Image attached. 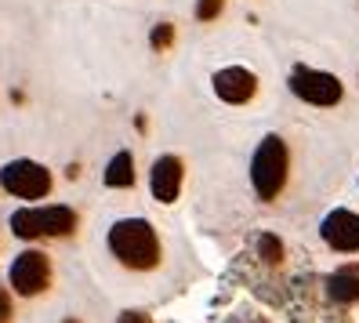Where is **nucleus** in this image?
<instances>
[{"instance_id":"obj_1","label":"nucleus","mask_w":359,"mask_h":323,"mask_svg":"<svg viewBox=\"0 0 359 323\" xmlns=\"http://www.w3.org/2000/svg\"><path fill=\"white\" fill-rule=\"evenodd\" d=\"M113 258L123 269L135 272H149L160 265V236L153 229V222L145 218H120L109 225V236H105Z\"/></svg>"},{"instance_id":"obj_4","label":"nucleus","mask_w":359,"mask_h":323,"mask_svg":"<svg viewBox=\"0 0 359 323\" xmlns=\"http://www.w3.org/2000/svg\"><path fill=\"white\" fill-rule=\"evenodd\" d=\"M51 185H55V175L44 164H36L29 157L8 160L4 167H0V189L18 197V200H44L51 192Z\"/></svg>"},{"instance_id":"obj_14","label":"nucleus","mask_w":359,"mask_h":323,"mask_svg":"<svg viewBox=\"0 0 359 323\" xmlns=\"http://www.w3.org/2000/svg\"><path fill=\"white\" fill-rule=\"evenodd\" d=\"M222 8H225V0H196V18L200 22H215Z\"/></svg>"},{"instance_id":"obj_11","label":"nucleus","mask_w":359,"mask_h":323,"mask_svg":"<svg viewBox=\"0 0 359 323\" xmlns=\"http://www.w3.org/2000/svg\"><path fill=\"white\" fill-rule=\"evenodd\" d=\"M105 185L109 189H131L135 185V157L128 149H120V153L105 164Z\"/></svg>"},{"instance_id":"obj_7","label":"nucleus","mask_w":359,"mask_h":323,"mask_svg":"<svg viewBox=\"0 0 359 323\" xmlns=\"http://www.w3.org/2000/svg\"><path fill=\"white\" fill-rule=\"evenodd\" d=\"M320 236L330 251L355 254L359 251V214L348 207H334L327 218L320 222Z\"/></svg>"},{"instance_id":"obj_6","label":"nucleus","mask_w":359,"mask_h":323,"mask_svg":"<svg viewBox=\"0 0 359 323\" xmlns=\"http://www.w3.org/2000/svg\"><path fill=\"white\" fill-rule=\"evenodd\" d=\"M8 279H11L15 294H22V298L44 294V291L51 287V258H48L44 251L29 247V251H22V254H18L15 262H11Z\"/></svg>"},{"instance_id":"obj_12","label":"nucleus","mask_w":359,"mask_h":323,"mask_svg":"<svg viewBox=\"0 0 359 323\" xmlns=\"http://www.w3.org/2000/svg\"><path fill=\"white\" fill-rule=\"evenodd\" d=\"M258 254L265 258L269 265H280V262H283V244H280L272 232H262V236H258Z\"/></svg>"},{"instance_id":"obj_9","label":"nucleus","mask_w":359,"mask_h":323,"mask_svg":"<svg viewBox=\"0 0 359 323\" xmlns=\"http://www.w3.org/2000/svg\"><path fill=\"white\" fill-rule=\"evenodd\" d=\"M182 182H185V164L178 157H160L149 171V192H153V200L160 204H175L178 200V192H182Z\"/></svg>"},{"instance_id":"obj_5","label":"nucleus","mask_w":359,"mask_h":323,"mask_svg":"<svg viewBox=\"0 0 359 323\" xmlns=\"http://www.w3.org/2000/svg\"><path fill=\"white\" fill-rule=\"evenodd\" d=\"M290 91L298 95L302 102L309 105H320V110H330V105L341 102L345 88H341V80H337L334 73H323V70H309V66H298L290 73Z\"/></svg>"},{"instance_id":"obj_8","label":"nucleus","mask_w":359,"mask_h":323,"mask_svg":"<svg viewBox=\"0 0 359 323\" xmlns=\"http://www.w3.org/2000/svg\"><path fill=\"white\" fill-rule=\"evenodd\" d=\"M210 88H215V95L229 105H247L258 95V77L243 66H225L210 77Z\"/></svg>"},{"instance_id":"obj_2","label":"nucleus","mask_w":359,"mask_h":323,"mask_svg":"<svg viewBox=\"0 0 359 323\" xmlns=\"http://www.w3.org/2000/svg\"><path fill=\"white\" fill-rule=\"evenodd\" d=\"M8 225L18 240H58V236H73L80 218L66 204H33L18 207L8 218Z\"/></svg>"},{"instance_id":"obj_16","label":"nucleus","mask_w":359,"mask_h":323,"mask_svg":"<svg viewBox=\"0 0 359 323\" xmlns=\"http://www.w3.org/2000/svg\"><path fill=\"white\" fill-rule=\"evenodd\" d=\"M11 319V298H8V291L0 287V323H8Z\"/></svg>"},{"instance_id":"obj_17","label":"nucleus","mask_w":359,"mask_h":323,"mask_svg":"<svg viewBox=\"0 0 359 323\" xmlns=\"http://www.w3.org/2000/svg\"><path fill=\"white\" fill-rule=\"evenodd\" d=\"M66 323H76V319H66Z\"/></svg>"},{"instance_id":"obj_3","label":"nucleus","mask_w":359,"mask_h":323,"mask_svg":"<svg viewBox=\"0 0 359 323\" xmlns=\"http://www.w3.org/2000/svg\"><path fill=\"white\" fill-rule=\"evenodd\" d=\"M287 171H290V153L287 142L280 135H265L250 157V185H255L258 200H276L283 185H287Z\"/></svg>"},{"instance_id":"obj_10","label":"nucleus","mask_w":359,"mask_h":323,"mask_svg":"<svg viewBox=\"0 0 359 323\" xmlns=\"http://www.w3.org/2000/svg\"><path fill=\"white\" fill-rule=\"evenodd\" d=\"M327 294L337 305H352L359 301V265H345L327 276Z\"/></svg>"},{"instance_id":"obj_15","label":"nucleus","mask_w":359,"mask_h":323,"mask_svg":"<svg viewBox=\"0 0 359 323\" xmlns=\"http://www.w3.org/2000/svg\"><path fill=\"white\" fill-rule=\"evenodd\" d=\"M116 323H153V316L149 312H138V309H128V312H120Z\"/></svg>"},{"instance_id":"obj_13","label":"nucleus","mask_w":359,"mask_h":323,"mask_svg":"<svg viewBox=\"0 0 359 323\" xmlns=\"http://www.w3.org/2000/svg\"><path fill=\"white\" fill-rule=\"evenodd\" d=\"M149 44H153L156 51H167V48L175 44V26H171V22H156L153 33H149Z\"/></svg>"}]
</instances>
